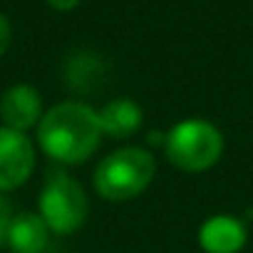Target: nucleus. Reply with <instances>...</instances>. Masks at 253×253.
<instances>
[{
	"label": "nucleus",
	"instance_id": "nucleus-1",
	"mask_svg": "<svg viewBox=\"0 0 253 253\" xmlns=\"http://www.w3.org/2000/svg\"><path fill=\"white\" fill-rule=\"evenodd\" d=\"M102 137L97 109L77 99L50 107L38 124L40 149L52 162L65 167L87 162L97 152Z\"/></svg>",
	"mask_w": 253,
	"mask_h": 253
},
{
	"label": "nucleus",
	"instance_id": "nucleus-2",
	"mask_svg": "<svg viewBox=\"0 0 253 253\" xmlns=\"http://www.w3.org/2000/svg\"><path fill=\"white\" fill-rule=\"evenodd\" d=\"M157 176L154 154L142 147H122L107 154L94 169V191L104 201H132L149 189Z\"/></svg>",
	"mask_w": 253,
	"mask_h": 253
},
{
	"label": "nucleus",
	"instance_id": "nucleus-3",
	"mask_svg": "<svg viewBox=\"0 0 253 253\" xmlns=\"http://www.w3.org/2000/svg\"><path fill=\"white\" fill-rule=\"evenodd\" d=\"M223 134L216 124L191 117L174 124L164 137V154L169 164L181 171L199 174L218 164L223 157Z\"/></svg>",
	"mask_w": 253,
	"mask_h": 253
},
{
	"label": "nucleus",
	"instance_id": "nucleus-4",
	"mask_svg": "<svg viewBox=\"0 0 253 253\" xmlns=\"http://www.w3.org/2000/svg\"><path fill=\"white\" fill-rule=\"evenodd\" d=\"M38 213L55 236H70L82 228L89 213V201L82 184L62 169L50 171L38 199Z\"/></svg>",
	"mask_w": 253,
	"mask_h": 253
},
{
	"label": "nucleus",
	"instance_id": "nucleus-5",
	"mask_svg": "<svg viewBox=\"0 0 253 253\" xmlns=\"http://www.w3.org/2000/svg\"><path fill=\"white\" fill-rule=\"evenodd\" d=\"M35 171V144L25 132L0 126V194L20 189Z\"/></svg>",
	"mask_w": 253,
	"mask_h": 253
},
{
	"label": "nucleus",
	"instance_id": "nucleus-6",
	"mask_svg": "<svg viewBox=\"0 0 253 253\" xmlns=\"http://www.w3.org/2000/svg\"><path fill=\"white\" fill-rule=\"evenodd\" d=\"M42 97L33 84H13L0 97V119L3 126L15 132H28L40 124L42 119Z\"/></svg>",
	"mask_w": 253,
	"mask_h": 253
},
{
	"label": "nucleus",
	"instance_id": "nucleus-7",
	"mask_svg": "<svg viewBox=\"0 0 253 253\" xmlns=\"http://www.w3.org/2000/svg\"><path fill=\"white\" fill-rule=\"evenodd\" d=\"M248 241V231L241 218L231 213L211 216L199 228V246L204 253H241Z\"/></svg>",
	"mask_w": 253,
	"mask_h": 253
},
{
	"label": "nucleus",
	"instance_id": "nucleus-8",
	"mask_svg": "<svg viewBox=\"0 0 253 253\" xmlns=\"http://www.w3.org/2000/svg\"><path fill=\"white\" fill-rule=\"evenodd\" d=\"M97 117H99L102 134L112 139H129L132 134L139 132V126L144 122L142 107L129 97H117L107 102L102 109H97Z\"/></svg>",
	"mask_w": 253,
	"mask_h": 253
},
{
	"label": "nucleus",
	"instance_id": "nucleus-9",
	"mask_svg": "<svg viewBox=\"0 0 253 253\" xmlns=\"http://www.w3.org/2000/svg\"><path fill=\"white\" fill-rule=\"evenodd\" d=\"M50 236H52V231L47 228V223L42 221L40 213L23 211V213H15L5 246L13 253H45Z\"/></svg>",
	"mask_w": 253,
	"mask_h": 253
},
{
	"label": "nucleus",
	"instance_id": "nucleus-10",
	"mask_svg": "<svg viewBox=\"0 0 253 253\" xmlns=\"http://www.w3.org/2000/svg\"><path fill=\"white\" fill-rule=\"evenodd\" d=\"M104 75H107V65L94 52H75L65 65V82L77 94L97 92L104 82Z\"/></svg>",
	"mask_w": 253,
	"mask_h": 253
},
{
	"label": "nucleus",
	"instance_id": "nucleus-11",
	"mask_svg": "<svg viewBox=\"0 0 253 253\" xmlns=\"http://www.w3.org/2000/svg\"><path fill=\"white\" fill-rule=\"evenodd\" d=\"M15 213H13V204L5 199V194H0V246L8 243V231L13 223Z\"/></svg>",
	"mask_w": 253,
	"mask_h": 253
},
{
	"label": "nucleus",
	"instance_id": "nucleus-12",
	"mask_svg": "<svg viewBox=\"0 0 253 253\" xmlns=\"http://www.w3.org/2000/svg\"><path fill=\"white\" fill-rule=\"evenodd\" d=\"M10 40H13V25H10V20L3 13H0V57L8 52Z\"/></svg>",
	"mask_w": 253,
	"mask_h": 253
},
{
	"label": "nucleus",
	"instance_id": "nucleus-13",
	"mask_svg": "<svg viewBox=\"0 0 253 253\" xmlns=\"http://www.w3.org/2000/svg\"><path fill=\"white\" fill-rule=\"evenodd\" d=\"M47 5L52 10H60V13H70L80 5V0H47Z\"/></svg>",
	"mask_w": 253,
	"mask_h": 253
}]
</instances>
